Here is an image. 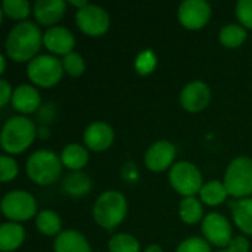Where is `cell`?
Returning a JSON list of instances; mask_svg holds the SVG:
<instances>
[{
    "label": "cell",
    "mask_w": 252,
    "mask_h": 252,
    "mask_svg": "<svg viewBox=\"0 0 252 252\" xmlns=\"http://www.w3.org/2000/svg\"><path fill=\"white\" fill-rule=\"evenodd\" d=\"M16 174H18V165H16V162L10 157L3 155L0 158V180L3 183L10 182V180H13L16 177Z\"/></svg>",
    "instance_id": "obj_31"
},
{
    "label": "cell",
    "mask_w": 252,
    "mask_h": 252,
    "mask_svg": "<svg viewBox=\"0 0 252 252\" xmlns=\"http://www.w3.org/2000/svg\"><path fill=\"white\" fill-rule=\"evenodd\" d=\"M35 224H37V229L46 236L58 235L59 230H61V226H62L59 216L55 211H50V210H44V211L38 213Z\"/></svg>",
    "instance_id": "obj_24"
},
{
    "label": "cell",
    "mask_w": 252,
    "mask_h": 252,
    "mask_svg": "<svg viewBox=\"0 0 252 252\" xmlns=\"http://www.w3.org/2000/svg\"><path fill=\"white\" fill-rule=\"evenodd\" d=\"M202 205L201 202L193 198V196H189V198H185L180 204V217L185 223L188 224H195L198 223L201 219H202Z\"/></svg>",
    "instance_id": "obj_26"
},
{
    "label": "cell",
    "mask_w": 252,
    "mask_h": 252,
    "mask_svg": "<svg viewBox=\"0 0 252 252\" xmlns=\"http://www.w3.org/2000/svg\"><path fill=\"white\" fill-rule=\"evenodd\" d=\"M224 186L235 198L245 199L252 195V159L245 157L233 159L226 171Z\"/></svg>",
    "instance_id": "obj_5"
},
{
    "label": "cell",
    "mask_w": 252,
    "mask_h": 252,
    "mask_svg": "<svg viewBox=\"0 0 252 252\" xmlns=\"http://www.w3.org/2000/svg\"><path fill=\"white\" fill-rule=\"evenodd\" d=\"M35 137V127L31 120L24 117L10 118L1 130V148L7 154L24 152Z\"/></svg>",
    "instance_id": "obj_3"
},
{
    "label": "cell",
    "mask_w": 252,
    "mask_h": 252,
    "mask_svg": "<svg viewBox=\"0 0 252 252\" xmlns=\"http://www.w3.org/2000/svg\"><path fill=\"white\" fill-rule=\"evenodd\" d=\"M43 43V35L38 27L30 21L21 22L12 28L6 38V55L16 61H32Z\"/></svg>",
    "instance_id": "obj_1"
},
{
    "label": "cell",
    "mask_w": 252,
    "mask_h": 252,
    "mask_svg": "<svg viewBox=\"0 0 252 252\" xmlns=\"http://www.w3.org/2000/svg\"><path fill=\"white\" fill-rule=\"evenodd\" d=\"M155 66H157V58L151 50L142 52L136 59V69L142 75L151 74L155 69Z\"/></svg>",
    "instance_id": "obj_30"
},
{
    "label": "cell",
    "mask_w": 252,
    "mask_h": 252,
    "mask_svg": "<svg viewBox=\"0 0 252 252\" xmlns=\"http://www.w3.org/2000/svg\"><path fill=\"white\" fill-rule=\"evenodd\" d=\"M233 220L238 227L247 233L252 235V199L245 198L233 204Z\"/></svg>",
    "instance_id": "obj_22"
},
{
    "label": "cell",
    "mask_w": 252,
    "mask_h": 252,
    "mask_svg": "<svg viewBox=\"0 0 252 252\" xmlns=\"http://www.w3.org/2000/svg\"><path fill=\"white\" fill-rule=\"evenodd\" d=\"M62 65H63V71L66 74H69L71 77H80L84 72V68H86L84 59L78 53H75V52L63 56Z\"/></svg>",
    "instance_id": "obj_29"
},
{
    "label": "cell",
    "mask_w": 252,
    "mask_h": 252,
    "mask_svg": "<svg viewBox=\"0 0 252 252\" xmlns=\"http://www.w3.org/2000/svg\"><path fill=\"white\" fill-rule=\"evenodd\" d=\"M90 188H92V180L89 179L87 174L80 173V171L68 174L62 183L63 192L68 193L69 196H74V198L87 195L90 192Z\"/></svg>",
    "instance_id": "obj_20"
},
{
    "label": "cell",
    "mask_w": 252,
    "mask_h": 252,
    "mask_svg": "<svg viewBox=\"0 0 252 252\" xmlns=\"http://www.w3.org/2000/svg\"><path fill=\"white\" fill-rule=\"evenodd\" d=\"M220 252H230V251H229V250H227V251H220Z\"/></svg>",
    "instance_id": "obj_38"
},
{
    "label": "cell",
    "mask_w": 252,
    "mask_h": 252,
    "mask_svg": "<svg viewBox=\"0 0 252 252\" xmlns=\"http://www.w3.org/2000/svg\"><path fill=\"white\" fill-rule=\"evenodd\" d=\"M28 78L41 87H52L59 83L63 74L62 62L50 55L35 56L28 65Z\"/></svg>",
    "instance_id": "obj_6"
},
{
    "label": "cell",
    "mask_w": 252,
    "mask_h": 252,
    "mask_svg": "<svg viewBox=\"0 0 252 252\" xmlns=\"http://www.w3.org/2000/svg\"><path fill=\"white\" fill-rule=\"evenodd\" d=\"M0 63H1V71H0V72L3 74V72H4V69H6V59H4V56H3V55L0 56Z\"/></svg>",
    "instance_id": "obj_37"
},
{
    "label": "cell",
    "mask_w": 252,
    "mask_h": 252,
    "mask_svg": "<svg viewBox=\"0 0 252 252\" xmlns=\"http://www.w3.org/2000/svg\"><path fill=\"white\" fill-rule=\"evenodd\" d=\"M170 182L171 186L186 198L193 196L202 189V176L199 170L188 161H180L173 165L170 171Z\"/></svg>",
    "instance_id": "obj_7"
},
{
    "label": "cell",
    "mask_w": 252,
    "mask_h": 252,
    "mask_svg": "<svg viewBox=\"0 0 252 252\" xmlns=\"http://www.w3.org/2000/svg\"><path fill=\"white\" fill-rule=\"evenodd\" d=\"M176 252H211V248L208 242L201 238H189L179 245Z\"/></svg>",
    "instance_id": "obj_32"
},
{
    "label": "cell",
    "mask_w": 252,
    "mask_h": 252,
    "mask_svg": "<svg viewBox=\"0 0 252 252\" xmlns=\"http://www.w3.org/2000/svg\"><path fill=\"white\" fill-rule=\"evenodd\" d=\"M230 252H248L250 250V242L244 238V236H238L235 239H232V242L229 244Z\"/></svg>",
    "instance_id": "obj_34"
},
{
    "label": "cell",
    "mask_w": 252,
    "mask_h": 252,
    "mask_svg": "<svg viewBox=\"0 0 252 252\" xmlns=\"http://www.w3.org/2000/svg\"><path fill=\"white\" fill-rule=\"evenodd\" d=\"M61 161L65 167H68L69 170H81L87 161H89V154L87 151L81 146V145H77V143H72V145H68L62 154H61Z\"/></svg>",
    "instance_id": "obj_21"
},
{
    "label": "cell",
    "mask_w": 252,
    "mask_h": 252,
    "mask_svg": "<svg viewBox=\"0 0 252 252\" xmlns=\"http://www.w3.org/2000/svg\"><path fill=\"white\" fill-rule=\"evenodd\" d=\"M114 142V131L106 123H93L84 131V143L96 152L108 149Z\"/></svg>",
    "instance_id": "obj_15"
},
{
    "label": "cell",
    "mask_w": 252,
    "mask_h": 252,
    "mask_svg": "<svg viewBox=\"0 0 252 252\" xmlns=\"http://www.w3.org/2000/svg\"><path fill=\"white\" fill-rule=\"evenodd\" d=\"M211 16V6L204 0H186L179 7V21L189 30L207 25Z\"/></svg>",
    "instance_id": "obj_10"
},
{
    "label": "cell",
    "mask_w": 252,
    "mask_h": 252,
    "mask_svg": "<svg viewBox=\"0 0 252 252\" xmlns=\"http://www.w3.org/2000/svg\"><path fill=\"white\" fill-rule=\"evenodd\" d=\"M126 213H127L126 198L115 190L102 193L93 207V217L96 223L108 230L117 227L124 220Z\"/></svg>",
    "instance_id": "obj_2"
},
{
    "label": "cell",
    "mask_w": 252,
    "mask_h": 252,
    "mask_svg": "<svg viewBox=\"0 0 252 252\" xmlns=\"http://www.w3.org/2000/svg\"><path fill=\"white\" fill-rule=\"evenodd\" d=\"M43 43L50 52L66 56L72 53L75 40L69 30L63 27H52L43 34Z\"/></svg>",
    "instance_id": "obj_14"
},
{
    "label": "cell",
    "mask_w": 252,
    "mask_h": 252,
    "mask_svg": "<svg viewBox=\"0 0 252 252\" xmlns=\"http://www.w3.org/2000/svg\"><path fill=\"white\" fill-rule=\"evenodd\" d=\"M25 239V230L18 223H4L0 227V250L3 252L15 251Z\"/></svg>",
    "instance_id": "obj_19"
},
{
    "label": "cell",
    "mask_w": 252,
    "mask_h": 252,
    "mask_svg": "<svg viewBox=\"0 0 252 252\" xmlns=\"http://www.w3.org/2000/svg\"><path fill=\"white\" fill-rule=\"evenodd\" d=\"M174 157H176L174 145H171L167 140H161L148 149L145 155V162L151 171L159 173V171L167 170L171 165V162L174 161Z\"/></svg>",
    "instance_id": "obj_13"
},
{
    "label": "cell",
    "mask_w": 252,
    "mask_h": 252,
    "mask_svg": "<svg viewBox=\"0 0 252 252\" xmlns=\"http://www.w3.org/2000/svg\"><path fill=\"white\" fill-rule=\"evenodd\" d=\"M1 13L10 19H24L30 13V3L25 0H4L1 3Z\"/></svg>",
    "instance_id": "obj_27"
},
{
    "label": "cell",
    "mask_w": 252,
    "mask_h": 252,
    "mask_svg": "<svg viewBox=\"0 0 252 252\" xmlns=\"http://www.w3.org/2000/svg\"><path fill=\"white\" fill-rule=\"evenodd\" d=\"M202 233L208 242L216 247H229L232 242V227L220 214H208L202 221Z\"/></svg>",
    "instance_id": "obj_11"
},
{
    "label": "cell",
    "mask_w": 252,
    "mask_h": 252,
    "mask_svg": "<svg viewBox=\"0 0 252 252\" xmlns=\"http://www.w3.org/2000/svg\"><path fill=\"white\" fill-rule=\"evenodd\" d=\"M199 193H201V199L207 205H213V207L224 202L229 195L224 183H221V182H210V183L204 185Z\"/></svg>",
    "instance_id": "obj_23"
},
{
    "label": "cell",
    "mask_w": 252,
    "mask_h": 252,
    "mask_svg": "<svg viewBox=\"0 0 252 252\" xmlns=\"http://www.w3.org/2000/svg\"><path fill=\"white\" fill-rule=\"evenodd\" d=\"M62 161L59 157L47 149L34 152L27 162V174L37 185H50L58 180L62 171Z\"/></svg>",
    "instance_id": "obj_4"
},
{
    "label": "cell",
    "mask_w": 252,
    "mask_h": 252,
    "mask_svg": "<svg viewBox=\"0 0 252 252\" xmlns=\"http://www.w3.org/2000/svg\"><path fill=\"white\" fill-rule=\"evenodd\" d=\"M219 37H220V43H221L224 47L235 49V47H239V46L245 41V38H247V31H245V28H242L241 25L230 24V25H226L224 28H221Z\"/></svg>",
    "instance_id": "obj_25"
},
{
    "label": "cell",
    "mask_w": 252,
    "mask_h": 252,
    "mask_svg": "<svg viewBox=\"0 0 252 252\" xmlns=\"http://www.w3.org/2000/svg\"><path fill=\"white\" fill-rule=\"evenodd\" d=\"M77 24L83 32L87 35H102L109 28V15L105 9L96 4H87L77 12Z\"/></svg>",
    "instance_id": "obj_9"
},
{
    "label": "cell",
    "mask_w": 252,
    "mask_h": 252,
    "mask_svg": "<svg viewBox=\"0 0 252 252\" xmlns=\"http://www.w3.org/2000/svg\"><path fill=\"white\" fill-rule=\"evenodd\" d=\"M12 96L13 93H12L9 83L6 80H0V105L6 106V103L12 99Z\"/></svg>",
    "instance_id": "obj_35"
},
{
    "label": "cell",
    "mask_w": 252,
    "mask_h": 252,
    "mask_svg": "<svg viewBox=\"0 0 252 252\" xmlns=\"http://www.w3.org/2000/svg\"><path fill=\"white\" fill-rule=\"evenodd\" d=\"M12 105L16 111L22 114H32L40 106V94L35 87L30 84H22L15 89L12 96Z\"/></svg>",
    "instance_id": "obj_17"
},
{
    "label": "cell",
    "mask_w": 252,
    "mask_h": 252,
    "mask_svg": "<svg viewBox=\"0 0 252 252\" xmlns=\"http://www.w3.org/2000/svg\"><path fill=\"white\" fill-rule=\"evenodd\" d=\"M139 242L127 233H118L111 238L109 241V251L111 252H139Z\"/></svg>",
    "instance_id": "obj_28"
},
{
    "label": "cell",
    "mask_w": 252,
    "mask_h": 252,
    "mask_svg": "<svg viewBox=\"0 0 252 252\" xmlns=\"http://www.w3.org/2000/svg\"><path fill=\"white\" fill-rule=\"evenodd\" d=\"M211 92L210 87L202 81H192L189 83L180 96L182 105L189 112H199L205 109L210 103Z\"/></svg>",
    "instance_id": "obj_12"
},
{
    "label": "cell",
    "mask_w": 252,
    "mask_h": 252,
    "mask_svg": "<svg viewBox=\"0 0 252 252\" xmlns=\"http://www.w3.org/2000/svg\"><path fill=\"white\" fill-rule=\"evenodd\" d=\"M63 0H38L34 3V16L43 25L56 24L65 13Z\"/></svg>",
    "instance_id": "obj_16"
},
{
    "label": "cell",
    "mask_w": 252,
    "mask_h": 252,
    "mask_svg": "<svg viewBox=\"0 0 252 252\" xmlns=\"http://www.w3.org/2000/svg\"><path fill=\"white\" fill-rule=\"evenodd\" d=\"M236 16L241 24L252 28V0H241L236 4Z\"/></svg>",
    "instance_id": "obj_33"
},
{
    "label": "cell",
    "mask_w": 252,
    "mask_h": 252,
    "mask_svg": "<svg viewBox=\"0 0 252 252\" xmlns=\"http://www.w3.org/2000/svg\"><path fill=\"white\" fill-rule=\"evenodd\" d=\"M55 252H92L87 239L75 232V230H66L59 233V236L55 241Z\"/></svg>",
    "instance_id": "obj_18"
},
{
    "label": "cell",
    "mask_w": 252,
    "mask_h": 252,
    "mask_svg": "<svg viewBox=\"0 0 252 252\" xmlns=\"http://www.w3.org/2000/svg\"><path fill=\"white\" fill-rule=\"evenodd\" d=\"M145 252H162V250H161L159 245H151V247L146 248V251Z\"/></svg>",
    "instance_id": "obj_36"
},
{
    "label": "cell",
    "mask_w": 252,
    "mask_h": 252,
    "mask_svg": "<svg viewBox=\"0 0 252 252\" xmlns=\"http://www.w3.org/2000/svg\"><path fill=\"white\" fill-rule=\"evenodd\" d=\"M1 211L4 217L9 220L15 221H25L30 220L35 211H37V204L32 195L24 190H15L7 193L3 201H1Z\"/></svg>",
    "instance_id": "obj_8"
}]
</instances>
